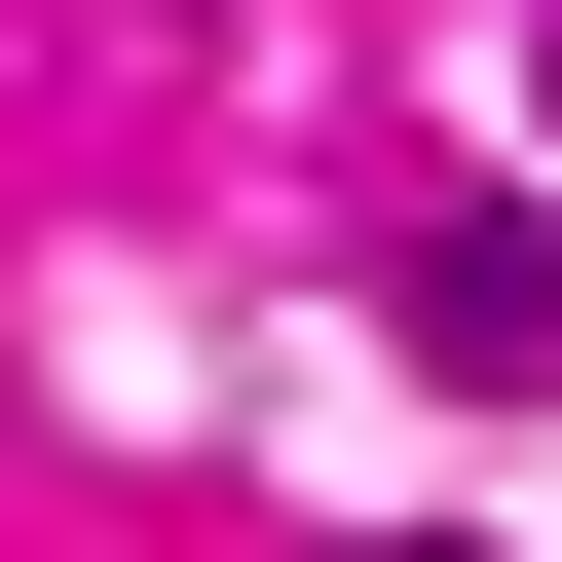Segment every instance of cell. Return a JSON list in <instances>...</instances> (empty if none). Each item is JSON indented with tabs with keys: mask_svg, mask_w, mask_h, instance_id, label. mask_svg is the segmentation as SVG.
Listing matches in <instances>:
<instances>
[{
	"mask_svg": "<svg viewBox=\"0 0 562 562\" xmlns=\"http://www.w3.org/2000/svg\"><path fill=\"white\" fill-rule=\"evenodd\" d=\"M413 375L450 413H562V225H413Z\"/></svg>",
	"mask_w": 562,
	"mask_h": 562,
	"instance_id": "6da1fadb",
	"label": "cell"
}]
</instances>
